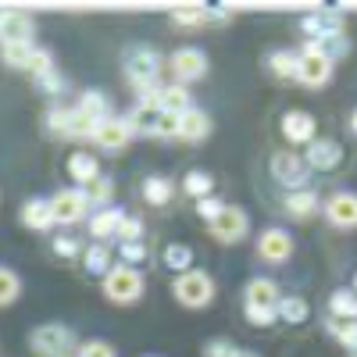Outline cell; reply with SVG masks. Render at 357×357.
Returning a JSON list of instances; mask_svg holds the SVG:
<instances>
[{
  "label": "cell",
  "mask_w": 357,
  "mask_h": 357,
  "mask_svg": "<svg viewBox=\"0 0 357 357\" xmlns=\"http://www.w3.org/2000/svg\"><path fill=\"white\" fill-rule=\"evenodd\" d=\"M279 301L282 293L272 279H250L243 289V307H247V321L257 325V329H268V325L279 321Z\"/></svg>",
  "instance_id": "cell-1"
},
{
  "label": "cell",
  "mask_w": 357,
  "mask_h": 357,
  "mask_svg": "<svg viewBox=\"0 0 357 357\" xmlns=\"http://www.w3.org/2000/svg\"><path fill=\"white\" fill-rule=\"evenodd\" d=\"M172 296H175V301L183 304V307L200 311V307H207V304L215 301V279L207 275V272H197V268H190V272L175 275Z\"/></svg>",
  "instance_id": "cell-2"
},
{
  "label": "cell",
  "mask_w": 357,
  "mask_h": 357,
  "mask_svg": "<svg viewBox=\"0 0 357 357\" xmlns=\"http://www.w3.org/2000/svg\"><path fill=\"white\" fill-rule=\"evenodd\" d=\"M97 126L93 118H86L79 107H50L47 111V129L54 136H68V139H93L97 136Z\"/></svg>",
  "instance_id": "cell-3"
},
{
  "label": "cell",
  "mask_w": 357,
  "mask_h": 357,
  "mask_svg": "<svg viewBox=\"0 0 357 357\" xmlns=\"http://www.w3.org/2000/svg\"><path fill=\"white\" fill-rule=\"evenodd\" d=\"M104 296L111 304H136L143 296V275L129 264H114L104 275Z\"/></svg>",
  "instance_id": "cell-4"
},
{
  "label": "cell",
  "mask_w": 357,
  "mask_h": 357,
  "mask_svg": "<svg viewBox=\"0 0 357 357\" xmlns=\"http://www.w3.org/2000/svg\"><path fill=\"white\" fill-rule=\"evenodd\" d=\"M272 178H275L279 186H286L289 193L293 190H307L311 168H307L304 154H296V151H275L272 154Z\"/></svg>",
  "instance_id": "cell-5"
},
{
  "label": "cell",
  "mask_w": 357,
  "mask_h": 357,
  "mask_svg": "<svg viewBox=\"0 0 357 357\" xmlns=\"http://www.w3.org/2000/svg\"><path fill=\"white\" fill-rule=\"evenodd\" d=\"M158 75H161V57H158V50H151V47L129 50V57H126V79L136 86V93H139V89H146V86H154Z\"/></svg>",
  "instance_id": "cell-6"
},
{
  "label": "cell",
  "mask_w": 357,
  "mask_h": 357,
  "mask_svg": "<svg viewBox=\"0 0 357 357\" xmlns=\"http://www.w3.org/2000/svg\"><path fill=\"white\" fill-rule=\"evenodd\" d=\"M29 343H33L40 357H68L75 347V336L68 325H40V329H33Z\"/></svg>",
  "instance_id": "cell-7"
},
{
  "label": "cell",
  "mask_w": 357,
  "mask_h": 357,
  "mask_svg": "<svg viewBox=\"0 0 357 357\" xmlns=\"http://www.w3.org/2000/svg\"><path fill=\"white\" fill-rule=\"evenodd\" d=\"M89 197H86V190H57L54 197H50V211H54V225H75V222H82L86 215H89Z\"/></svg>",
  "instance_id": "cell-8"
},
{
  "label": "cell",
  "mask_w": 357,
  "mask_h": 357,
  "mask_svg": "<svg viewBox=\"0 0 357 357\" xmlns=\"http://www.w3.org/2000/svg\"><path fill=\"white\" fill-rule=\"evenodd\" d=\"M247 232H250V218H247V211H240V207H222V215L211 222V236L218 243H225V247H232V243H243L247 240Z\"/></svg>",
  "instance_id": "cell-9"
},
{
  "label": "cell",
  "mask_w": 357,
  "mask_h": 357,
  "mask_svg": "<svg viewBox=\"0 0 357 357\" xmlns=\"http://www.w3.org/2000/svg\"><path fill=\"white\" fill-rule=\"evenodd\" d=\"M301 33L307 40H329V36H343V11L336 8H318L307 11L301 18Z\"/></svg>",
  "instance_id": "cell-10"
},
{
  "label": "cell",
  "mask_w": 357,
  "mask_h": 357,
  "mask_svg": "<svg viewBox=\"0 0 357 357\" xmlns=\"http://www.w3.org/2000/svg\"><path fill=\"white\" fill-rule=\"evenodd\" d=\"M168 65H172V75L178 86H186V82H200L207 75V54L197 50V47H183V50H175L168 57Z\"/></svg>",
  "instance_id": "cell-11"
},
{
  "label": "cell",
  "mask_w": 357,
  "mask_h": 357,
  "mask_svg": "<svg viewBox=\"0 0 357 357\" xmlns=\"http://www.w3.org/2000/svg\"><path fill=\"white\" fill-rule=\"evenodd\" d=\"M257 257L264 264H286L293 257V236L286 229H264L257 236Z\"/></svg>",
  "instance_id": "cell-12"
},
{
  "label": "cell",
  "mask_w": 357,
  "mask_h": 357,
  "mask_svg": "<svg viewBox=\"0 0 357 357\" xmlns=\"http://www.w3.org/2000/svg\"><path fill=\"white\" fill-rule=\"evenodd\" d=\"M282 136H286V143H293V146H307V143H314L318 139V122H314V114L311 111H286L282 114Z\"/></svg>",
  "instance_id": "cell-13"
},
{
  "label": "cell",
  "mask_w": 357,
  "mask_h": 357,
  "mask_svg": "<svg viewBox=\"0 0 357 357\" xmlns=\"http://www.w3.org/2000/svg\"><path fill=\"white\" fill-rule=\"evenodd\" d=\"M321 211L329 218V225H336V229H357V193H350V190L333 193L321 204Z\"/></svg>",
  "instance_id": "cell-14"
},
{
  "label": "cell",
  "mask_w": 357,
  "mask_h": 357,
  "mask_svg": "<svg viewBox=\"0 0 357 357\" xmlns=\"http://www.w3.org/2000/svg\"><path fill=\"white\" fill-rule=\"evenodd\" d=\"M36 22L25 11H0V47L8 43H33Z\"/></svg>",
  "instance_id": "cell-15"
},
{
  "label": "cell",
  "mask_w": 357,
  "mask_h": 357,
  "mask_svg": "<svg viewBox=\"0 0 357 357\" xmlns=\"http://www.w3.org/2000/svg\"><path fill=\"white\" fill-rule=\"evenodd\" d=\"M333 61L321 54H311V50H301V65H296V82H304L311 89H321L325 82L333 79Z\"/></svg>",
  "instance_id": "cell-16"
},
{
  "label": "cell",
  "mask_w": 357,
  "mask_h": 357,
  "mask_svg": "<svg viewBox=\"0 0 357 357\" xmlns=\"http://www.w3.org/2000/svg\"><path fill=\"white\" fill-rule=\"evenodd\" d=\"M232 15L225 8H204V4H190V8H178L172 11V22L183 25V29H204V25H225Z\"/></svg>",
  "instance_id": "cell-17"
},
{
  "label": "cell",
  "mask_w": 357,
  "mask_h": 357,
  "mask_svg": "<svg viewBox=\"0 0 357 357\" xmlns=\"http://www.w3.org/2000/svg\"><path fill=\"white\" fill-rule=\"evenodd\" d=\"M304 161L311 172H333L343 165V146L336 139H314V143H307Z\"/></svg>",
  "instance_id": "cell-18"
},
{
  "label": "cell",
  "mask_w": 357,
  "mask_h": 357,
  "mask_svg": "<svg viewBox=\"0 0 357 357\" xmlns=\"http://www.w3.org/2000/svg\"><path fill=\"white\" fill-rule=\"evenodd\" d=\"M129 139H132V129L126 126V118H107V122H100V126H97V136H93V143H97V146H104L107 154L126 151Z\"/></svg>",
  "instance_id": "cell-19"
},
{
  "label": "cell",
  "mask_w": 357,
  "mask_h": 357,
  "mask_svg": "<svg viewBox=\"0 0 357 357\" xmlns=\"http://www.w3.org/2000/svg\"><path fill=\"white\" fill-rule=\"evenodd\" d=\"M122 222H126L122 207H100V211H93V218H89V232H93L97 243H107V240H118Z\"/></svg>",
  "instance_id": "cell-20"
},
{
  "label": "cell",
  "mask_w": 357,
  "mask_h": 357,
  "mask_svg": "<svg viewBox=\"0 0 357 357\" xmlns=\"http://www.w3.org/2000/svg\"><path fill=\"white\" fill-rule=\"evenodd\" d=\"M211 118H207V111H200V107H190V111H183L178 114V139H186V143H200V139H207L211 136Z\"/></svg>",
  "instance_id": "cell-21"
},
{
  "label": "cell",
  "mask_w": 357,
  "mask_h": 357,
  "mask_svg": "<svg viewBox=\"0 0 357 357\" xmlns=\"http://www.w3.org/2000/svg\"><path fill=\"white\" fill-rule=\"evenodd\" d=\"M321 211V197L314 190H293L286 193V215L293 222H311Z\"/></svg>",
  "instance_id": "cell-22"
},
{
  "label": "cell",
  "mask_w": 357,
  "mask_h": 357,
  "mask_svg": "<svg viewBox=\"0 0 357 357\" xmlns=\"http://www.w3.org/2000/svg\"><path fill=\"white\" fill-rule=\"evenodd\" d=\"M22 225H25V229H33V232H47V229L54 225L50 200H40V197L25 200V204H22Z\"/></svg>",
  "instance_id": "cell-23"
},
{
  "label": "cell",
  "mask_w": 357,
  "mask_h": 357,
  "mask_svg": "<svg viewBox=\"0 0 357 357\" xmlns=\"http://www.w3.org/2000/svg\"><path fill=\"white\" fill-rule=\"evenodd\" d=\"M68 175L79 183V190H86L89 183H97V178H100V165H97V158L89 151H75L68 158Z\"/></svg>",
  "instance_id": "cell-24"
},
{
  "label": "cell",
  "mask_w": 357,
  "mask_h": 357,
  "mask_svg": "<svg viewBox=\"0 0 357 357\" xmlns=\"http://www.w3.org/2000/svg\"><path fill=\"white\" fill-rule=\"evenodd\" d=\"M36 54H40L36 43H8V47H0V57H4V65H8V68H18V72H33Z\"/></svg>",
  "instance_id": "cell-25"
},
{
  "label": "cell",
  "mask_w": 357,
  "mask_h": 357,
  "mask_svg": "<svg viewBox=\"0 0 357 357\" xmlns=\"http://www.w3.org/2000/svg\"><path fill=\"white\" fill-rule=\"evenodd\" d=\"M158 107H161L165 114H183V111H190V107H193V104H190V89H186V86H178V82L161 86Z\"/></svg>",
  "instance_id": "cell-26"
},
{
  "label": "cell",
  "mask_w": 357,
  "mask_h": 357,
  "mask_svg": "<svg viewBox=\"0 0 357 357\" xmlns=\"http://www.w3.org/2000/svg\"><path fill=\"white\" fill-rule=\"evenodd\" d=\"M172 197H175V183L168 175H151L143 183V200L151 207H165V204H172Z\"/></svg>",
  "instance_id": "cell-27"
},
{
  "label": "cell",
  "mask_w": 357,
  "mask_h": 357,
  "mask_svg": "<svg viewBox=\"0 0 357 357\" xmlns=\"http://www.w3.org/2000/svg\"><path fill=\"white\" fill-rule=\"evenodd\" d=\"M75 107H79L86 118H93V122H107V118H111V100H107L104 93H97V89H89V93H82Z\"/></svg>",
  "instance_id": "cell-28"
},
{
  "label": "cell",
  "mask_w": 357,
  "mask_h": 357,
  "mask_svg": "<svg viewBox=\"0 0 357 357\" xmlns=\"http://www.w3.org/2000/svg\"><path fill=\"white\" fill-rule=\"evenodd\" d=\"M282 321H289V325H301V321H307V314H311V304L304 301V296H282L279 301V311H275Z\"/></svg>",
  "instance_id": "cell-29"
},
{
  "label": "cell",
  "mask_w": 357,
  "mask_h": 357,
  "mask_svg": "<svg viewBox=\"0 0 357 357\" xmlns=\"http://www.w3.org/2000/svg\"><path fill=\"white\" fill-rule=\"evenodd\" d=\"M296 65H301V54H293V50H275L268 57V72L275 79H296Z\"/></svg>",
  "instance_id": "cell-30"
},
{
  "label": "cell",
  "mask_w": 357,
  "mask_h": 357,
  "mask_svg": "<svg viewBox=\"0 0 357 357\" xmlns=\"http://www.w3.org/2000/svg\"><path fill=\"white\" fill-rule=\"evenodd\" d=\"M329 314L333 318H350L357 321V293L354 289H336L329 296Z\"/></svg>",
  "instance_id": "cell-31"
},
{
  "label": "cell",
  "mask_w": 357,
  "mask_h": 357,
  "mask_svg": "<svg viewBox=\"0 0 357 357\" xmlns=\"http://www.w3.org/2000/svg\"><path fill=\"white\" fill-rule=\"evenodd\" d=\"M325 329H329L347 350H354L357 347V321H350V318H325Z\"/></svg>",
  "instance_id": "cell-32"
},
{
  "label": "cell",
  "mask_w": 357,
  "mask_h": 357,
  "mask_svg": "<svg viewBox=\"0 0 357 357\" xmlns=\"http://www.w3.org/2000/svg\"><path fill=\"white\" fill-rule=\"evenodd\" d=\"M111 247L107 243H97V247H89L86 250V272L89 275H107L111 272Z\"/></svg>",
  "instance_id": "cell-33"
},
{
  "label": "cell",
  "mask_w": 357,
  "mask_h": 357,
  "mask_svg": "<svg viewBox=\"0 0 357 357\" xmlns=\"http://www.w3.org/2000/svg\"><path fill=\"white\" fill-rule=\"evenodd\" d=\"M183 190L193 197V200H204V197H211V190H215V178L207 175V172H190L186 178H183Z\"/></svg>",
  "instance_id": "cell-34"
},
{
  "label": "cell",
  "mask_w": 357,
  "mask_h": 357,
  "mask_svg": "<svg viewBox=\"0 0 357 357\" xmlns=\"http://www.w3.org/2000/svg\"><path fill=\"white\" fill-rule=\"evenodd\" d=\"M165 264L172 268V272H190V264H193V250L186 247V243H168L165 247Z\"/></svg>",
  "instance_id": "cell-35"
},
{
  "label": "cell",
  "mask_w": 357,
  "mask_h": 357,
  "mask_svg": "<svg viewBox=\"0 0 357 357\" xmlns=\"http://www.w3.org/2000/svg\"><path fill=\"white\" fill-rule=\"evenodd\" d=\"M18 293H22V282H18V275L11 272V268H4V264H0V307L15 304V301H18Z\"/></svg>",
  "instance_id": "cell-36"
},
{
  "label": "cell",
  "mask_w": 357,
  "mask_h": 357,
  "mask_svg": "<svg viewBox=\"0 0 357 357\" xmlns=\"http://www.w3.org/2000/svg\"><path fill=\"white\" fill-rule=\"evenodd\" d=\"M111 193H114V186H111V178H97V183H89L86 186V197H89V204H104V207H111Z\"/></svg>",
  "instance_id": "cell-37"
},
{
  "label": "cell",
  "mask_w": 357,
  "mask_h": 357,
  "mask_svg": "<svg viewBox=\"0 0 357 357\" xmlns=\"http://www.w3.org/2000/svg\"><path fill=\"white\" fill-rule=\"evenodd\" d=\"M139 240H143V222L132 218V215H126L122 229H118V243H139Z\"/></svg>",
  "instance_id": "cell-38"
},
{
  "label": "cell",
  "mask_w": 357,
  "mask_h": 357,
  "mask_svg": "<svg viewBox=\"0 0 357 357\" xmlns=\"http://www.w3.org/2000/svg\"><path fill=\"white\" fill-rule=\"evenodd\" d=\"M75 357H118V354H114V347L104 343V340H89V343H82V347L75 350Z\"/></svg>",
  "instance_id": "cell-39"
},
{
  "label": "cell",
  "mask_w": 357,
  "mask_h": 357,
  "mask_svg": "<svg viewBox=\"0 0 357 357\" xmlns=\"http://www.w3.org/2000/svg\"><path fill=\"white\" fill-rule=\"evenodd\" d=\"M222 207H225V204H222L218 197H204V200H197V215H200L207 225H211V222L222 215Z\"/></svg>",
  "instance_id": "cell-40"
},
{
  "label": "cell",
  "mask_w": 357,
  "mask_h": 357,
  "mask_svg": "<svg viewBox=\"0 0 357 357\" xmlns=\"http://www.w3.org/2000/svg\"><path fill=\"white\" fill-rule=\"evenodd\" d=\"M240 354V347L229 343V340H211V343H204V357H236Z\"/></svg>",
  "instance_id": "cell-41"
},
{
  "label": "cell",
  "mask_w": 357,
  "mask_h": 357,
  "mask_svg": "<svg viewBox=\"0 0 357 357\" xmlns=\"http://www.w3.org/2000/svg\"><path fill=\"white\" fill-rule=\"evenodd\" d=\"M36 86L47 89V93H61V89H65V79H61V72H57V68H50V72L36 75Z\"/></svg>",
  "instance_id": "cell-42"
},
{
  "label": "cell",
  "mask_w": 357,
  "mask_h": 357,
  "mask_svg": "<svg viewBox=\"0 0 357 357\" xmlns=\"http://www.w3.org/2000/svg\"><path fill=\"white\" fill-rule=\"evenodd\" d=\"M143 257H146L143 240H139V243H122V261H129V268H132L136 261H143Z\"/></svg>",
  "instance_id": "cell-43"
},
{
  "label": "cell",
  "mask_w": 357,
  "mask_h": 357,
  "mask_svg": "<svg viewBox=\"0 0 357 357\" xmlns=\"http://www.w3.org/2000/svg\"><path fill=\"white\" fill-rule=\"evenodd\" d=\"M54 254H61V257H75V254H79V243L72 240V236H57V240H54Z\"/></svg>",
  "instance_id": "cell-44"
},
{
  "label": "cell",
  "mask_w": 357,
  "mask_h": 357,
  "mask_svg": "<svg viewBox=\"0 0 357 357\" xmlns=\"http://www.w3.org/2000/svg\"><path fill=\"white\" fill-rule=\"evenodd\" d=\"M350 129L357 132V107H354V114H350Z\"/></svg>",
  "instance_id": "cell-45"
},
{
  "label": "cell",
  "mask_w": 357,
  "mask_h": 357,
  "mask_svg": "<svg viewBox=\"0 0 357 357\" xmlns=\"http://www.w3.org/2000/svg\"><path fill=\"white\" fill-rule=\"evenodd\" d=\"M236 357H261V354H254V350H240V354H236Z\"/></svg>",
  "instance_id": "cell-46"
},
{
  "label": "cell",
  "mask_w": 357,
  "mask_h": 357,
  "mask_svg": "<svg viewBox=\"0 0 357 357\" xmlns=\"http://www.w3.org/2000/svg\"><path fill=\"white\" fill-rule=\"evenodd\" d=\"M350 357H357V347H354V350H350Z\"/></svg>",
  "instance_id": "cell-47"
},
{
  "label": "cell",
  "mask_w": 357,
  "mask_h": 357,
  "mask_svg": "<svg viewBox=\"0 0 357 357\" xmlns=\"http://www.w3.org/2000/svg\"><path fill=\"white\" fill-rule=\"evenodd\" d=\"M354 293H357V275H354Z\"/></svg>",
  "instance_id": "cell-48"
},
{
  "label": "cell",
  "mask_w": 357,
  "mask_h": 357,
  "mask_svg": "<svg viewBox=\"0 0 357 357\" xmlns=\"http://www.w3.org/2000/svg\"><path fill=\"white\" fill-rule=\"evenodd\" d=\"M68 357H75V354H68Z\"/></svg>",
  "instance_id": "cell-49"
}]
</instances>
